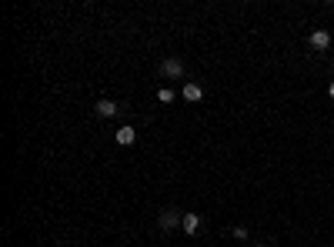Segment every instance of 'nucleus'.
Segmentation results:
<instances>
[{"label": "nucleus", "mask_w": 334, "mask_h": 247, "mask_svg": "<svg viewBox=\"0 0 334 247\" xmlns=\"http://www.w3.org/2000/svg\"><path fill=\"white\" fill-rule=\"evenodd\" d=\"M327 94H331V97H334V84H331V90H327Z\"/></svg>", "instance_id": "obj_9"}, {"label": "nucleus", "mask_w": 334, "mask_h": 247, "mask_svg": "<svg viewBox=\"0 0 334 247\" xmlns=\"http://www.w3.org/2000/svg\"><path fill=\"white\" fill-rule=\"evenodd\" d=\"M257 247H264V244H257Z\"/></svg>", "instance_id": "obj_10"}, {"label": "nucleus", "mask_w": 334, "mask_h": 247, "mask_svg": "<svg viewBox=\"0 0 334 247\" xmlns=\"http://www.w3.org/2000/svg\"><path fill=\"white\" fill-rule=\"evenodd\" d=\"M114 137H117V144H124V147H130V144L137 140V130L130 127V124H124V127H120V130H117Z\"/></svg>", "instance_id": "obj_3"}, {"label": "nucleus", "mask_w": 334, "mask_h": 247, "mask_svg": "<svg viewBox=\"0 0 334 247\" xmlns=\"http://www.w3.org/2000/svg\"><path fill=\"white\" fill-rule=\"evenodd\" d=\"M174 97H177V94H174L171 87H160V90H157V100H160V104H171Z\"/></svg>", "instance_id": "obj_8"}, {"label": "nucleus", "mask_w": 334, "mask_h": 247, "mask_svg": "<svg viewBox=\"0 0 334 247\" xmlns=\"http://www.w3.org/2000/svg\"><path fill=\"white\" fill-rule=\"evenodd\" d=\"M160 74H164V77H184V64L177 57H167L164 64H160Z\"/></svg>", "instance_id": "obj_2"}, {"label": "nucleus", "mask_w": 334, "mask_h": 247, "mask_svg": "<svg viewBox=\"0 0 334 247\" xmlns=\"http://www.w3.org/2000/svg\"><path fill=\"white\" fill-rule=\"evenodd\" d=\"M97 114H101V117H114V114H117V104H114V100H97Z\"/></svg>", "instance_id": "obj_7"}, {"label": "nucleus", "mask_w": 334, "mask_h": 247, "mask_svg": "<svg viewBox=\"0 0 334 247\" xmlns=\"http://www.w3.org/2000/svg\"><path fill=\"white\" fill-rule=\"evenodd\" d=\"M157 224L164 227V231H171V227H177V224H184V214H181V210H174V207H167V210H160Z\"/></svg>", "instance_id": "obj_1"}, {"label": "nucleus", "mask_w": 334, "mask_h": 247, "mask_svg": "<svg viewBox=\"0 0 334 247\" xmlns=\"http://www.w3.org/2000/svg\"><path fill=\"white\" fill-rule=\"evenodd\" d=\"M327 44H331V33H327V30H314V33H311V47H314V50H324Z\"/></svg>", "instance_id": "obj_4"}, {"label": "nucleus", "mask_w": 334, "mask_h": 247, "mask_svg": "<svg viewBox=\"0 0 334 247\" xmlns=\"http://www.w3.org/2000/svg\"><path fill=\"white\" fill-rule=\"evenodd\" d=\"M181 227H184V234H197V231H201V217H197V214H184V224H181Z\"/></svg>", "instance_id": "obj_5"}, {"label": "nucleus", "mask_w": 334, "mask_h": 247, "mask_svg": "<svg viewBox=\"0 0 334 247\" xmlns=\"http://www.w3.org/2000/svg\"><path fill=\"white\" fill-rule=\"evenodd\" d=\"M184 100H201V97H204V90H201V84H184Z\"/></svg>", "instance_id": "obj_6"}]
</instances>
